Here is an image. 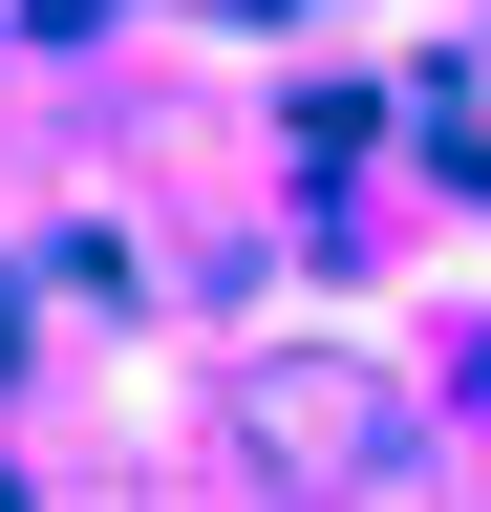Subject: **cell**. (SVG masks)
<instances>
[{
  "label": "cell",
  "mask_w": 491,
  "mask_h": 512,
  "mask_svg": "<svg viewBox=\"0 0 491 512\" xmlns=\"http://www.w3.org/2000/svg\"><path fill=\"white\" fill-rule=\"evenodd\" d=\"M235 448H257V470H385V448H406V384H363V363H257V384H235Z\"/></svg>",
  "instance_id": "obj_1"
}]
</instances>
